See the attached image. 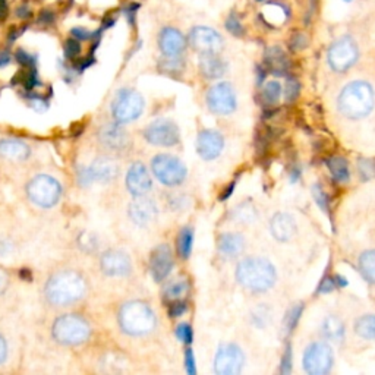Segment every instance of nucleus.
I'll return each instance as SVG.
<instances>
[{"instance_id": "nucleus-52", "label": "nucleus", "mask_w": 375, "mask_h": 375, "mask_svg": "<svg viewBox=\"0 0 375 375\" xmlns=\"http://www.w3.org/2000/svg\"><path fill=\"white\" fill-rule=\"evenodd\" d=\"M290 46L294 50H302L307 46V38H305L303 34H295L290 40Z\"/></svg>"}, {"instance_id": "nucleus-50", "label": "nucleus", "mask_w": 375, "mask_h": 375, "mask_svg": "<svg viewBox=\"0 0 375 375\" xmlns=\"http://www.w3.org/2000/svg\"><path fill=\"white\" fill-rule=\"evenodd\" d=\"M54 19H56V15H54V12L51 9H43L40 12L38 15V24H43V25H50L54 22Z\"/></svg>"}, {"instance_id": "nucleus-41", "label": "nucleus", "mask_w": 375, "mask_h": 375, "mask_svg": "<svg viewBox=\"0 0 375 375\" xmlns=\"http://www.w3.org/2000/svg\"><path fill=\"white\" fill-rule=\"evenodd\" d=\"M63 51H65L66 59H71V61L77 59L81 54V43L77 38H67L65 41Z\"/></svg>"}, {"instance_id": "nucleus-58", "label": "nucleus", "mask_w": 375, "mask_h": 375, "mask_svg": "<svg viewBox=\"0 0 375 375\" xmlns=\"http://www.w3.org/2000/svg\"><path fill=\"white\" fill-rule=\"evenodd\" d=\"M12 54L9 51H0V67H5L10 63Z\"/></svg>"}, {"instance_id": "nucleus-21", "label": "nucleus", "mask_w": 375, "mask_h": 375, "mask_svg": "<svg viewBox=\"0 0 375 375\" xmlns=\"http://www.w3.org/2000/svg\"><path fill=\"white\" fill-rule=\"evenodd\" d=\"M129 218L138 226H148L159 216L157 204L147 196L135 197V200L128 207Z\"/></svg>"}, {"instance_id": "nucleus-27", "label": "nucleus", "mask_w": 375, "mask_h": 375, "mask_svg": "<svg viewBox=\"0 0 375 375\" xmlns=\"http://www.w3.org/2000/svg\"><path fill=\"white\" fill-rule=\"evenodd\" d=\"M321 335L326 340L333 343H342L344 340V324L340 318L335 315H328L321 326Z\"/></svg>"}, {"instance_id": "nucleus-2", "label": "nucleus", "mask_w": 375, "mask_h": 375, "mask_svg": "<svg viewBox=\"0 0 375 375\" xmlns=\"http://www.w3.org/2000/svg\"><path fill=\"white\" fill-rule=\"evenodd\" d=\"M236 280L253 294H262L274 286L277 273L269 260L249 257L242 260L236 267Z\"/></svg>"}, {"instance_id": "nucleus-39", "label": "nucleus", "mask_w": 375, "mask_h": 375, "mask_svg": "<svg viewBox=\"0 0 375 375\" xmlns=\"http://www.w3.org/2000/svg\"><path fill=\"white\" fill-rule=\"evenodd\" d=\"M301 84L296 78H287L286 87H285V100L286 103H294L299 97Z\"/></svg>"}, {"instance_id": "nucleus-14", "label": "nucleus", "mask_w": 375, "mask_h": 375, "mask_svg": "<svg viewBox=\"0 0 375 375\" xmlns=\"http://www.w3.org/2000/svg\"><path fill=\"white\" fill-rule=\"evenodd\" d=\"M145 141L156 147H175L180 143L177 125L169 119H159L150 123L144 131Z\"/></svg>"}, {"instance_id": "nucleus-26", "label": "nucleus", "mask_w": 375, "mask_h": 375, "mask_svg": "<svg viewBox=\"0 0 375 375\" xmlns=\"http://www.w3.org/2000/svg\"><path fill=\"white\" fill-rule=\"evenodd\" d=\"M217 246L223 257L236 258L245 251V239L241 233H221Z\"/></svg>"}, {"instance_id": "nucleus-3", "label": "nucleus", "mask_w": 375, "mask_h": 375, "mask_svg": "<svg viewBox=\"0 0 375 375\" xmlns=\"http://www.w3.org/2000/svg\"><path fill=\"white\" fill-rule=\"evenodd\" d=\"M375 103L372 87L365 81H352L339 95V110L347 119H362L368 116Z\"/></svg>"}, {"instance_id": "nucleus-57", "label": "nucleus", "mask_w": 375, "mask_h": 375, "mask_svg": "<svg viewBox=\"0 0 375 375\" xmlns=\"http://www.w3.org/2000/svg\"><path fill=\"white\" fill-rule=\"evenodd\" d=\"M234 186H236V182H232L230 185H228L226 189H225V192L220 196V201H226V200H229V198L232 197L233 191H234Z\"/></svg>"}, {"instance_id": "nucleus-6", "label": "nucleus", "mask_w": 375, "mask_h": 375, "mask_svg": "<svg viewBox=\"0 0 375 375\" xmlns=\"http://www.w3.org/2000/svg\"><path fill=\"white\" fill-rule=\"evenodd\" d=\"M26 196L41 208H51L62 197V185L59 180L49 175H38L26 185Z\"/></svg>"}, {"instance_id": "nucleus-11", "label": "nucleus", "mask_w": 375, "mask_h": 375, "mask_svg": "<svg viewBox=\"0 0 375 375\" xmlns=\"http://www.w3.org/2000/svg\"><path fill=\"white\" fill-rule=\"evenodd\" d=\"M303 369L310 375H324L330 372L335 364V355H333L331 346L326 342L311 343L303 353Z\"/></svg>"}, {"instance_id": "nucleus-47", "label": "nucleus", "mask_w": 375, "mask_h": 375, "mask_svg": "<svg viewBox=\"0 0 375 375\" xmlns=\"http://www.w3.org/2000/svg\"><path fill=\"white\" fill-rule=\"evenodd\" d=\"M336 287L337 285H336L335 277H324L318 286V294H330V292H333Z\"/></svg>"}, {"instance_id": "nucleus-7", "label": "nucleus", "mask_w": 375, "mask_h": 375, "mask_svg": "<svg viewBox=\"0 0 375 375\" xmlns=\"http://www.w3.org/2000/svg\"><path fill=\"white\" fill-rule=\"evenodd\" d=\"M151 169L159 182L166 186L182 185L188 176L184 161L170 154L156 156L151 161Z\"/></svg>"}, {"instance_id": "nucleus-1", "label": "nucleus", "mask_w": 375, "mask_h": 375, "mask_svg": "<svg viewBox=\"0 0 375 375\" xmlns=\"http://www.w3.org/2000/svg\"><path fill=\"white\" fill-rule=\"evenodd\" d=\"M87 280L75 270L53 273L45 285V298L56 308H66L78 303L87 295Z\"/></svg>"}, {"instance_id": "nucleus-44", "label": "nucleus", "mask_w": 375, "mask_h": 375, "mask_svg": "<svg viewBox=\"0 0 375 375\" xmlns=\"http://www.w3.org/2000/svg\"><path fill=\"white\" fill-rule=\"evenodd\" d=\"M15 59L21 66H24L26 69H34L35 67V58L33 56V54H30L29 51H25L22 49L15 53Z\"/></svg>"}, {"instance_id": "nucleus-59", "label": "nucleus", "mask_w": 375, "mask_h": 375, "mask_svg": "<svg viewBox=\"0 0 375 375\" xmlns=\"http://www.w3.org/2000/svg\"><path fill=\"white\" fill-rule=\"evenodd\" d=\"M335 280H336V285L337 286H340V287H343V286H347V279H344V277H342V276H335Z\"/></svg>"}, {"instance_id": "nucleus-36", "label": "nucleus", "mask_w": 375, "mask_h": 375, "mask_svg": "<svg viewBox=\"0 0 375 375\" xmlns=\"http://www.w3.org/2000/svg\"><path fill=\"white\" fill-rule=\"evenodd\" d=\"M302 312H303V303H296L287 312H286V317H285V323H283V328L285 331L287 333V335H290L292 331H294L299 323V319L302 317Z\"/></svg>"}, {"instance_id": "nucleus-40", "label": "nucleus", "mask_w": 375, "mask_h": 375, "mask_svg": "<svg viewBox=\"0 0 375 375\" xmlns=\"http://www.w3.org/2000/svg\"><path fill=\"white\" fill-rule=\"evenodd\" d=\"M312 197H314L315 202L318 204V207L321 208V210L324 213L328 214L330 213V200L327 197L326 191L321 186H319V185H314L312 186Z\"/></svg>"}, {"instance_id": "nucleus-32", "label": "nucleus", "mask_w": 375, "mask_h": 375, "mask_svg": "<svg viewBox=\"0 0 375 375\" xmlns=\"http://www.w3.org/2000/svg\"><path fill=\"white\" fill-rule=\"evenodd\" d=\"M283 94V88L279 81H269L266 86L262 87L261 99L262 104H266L267 107H274L277 103L280 102Z\"/></svg>"}, {"instance_id": "nucleus-31", "label": "nucleus", "mask_w": 375, "mask_h": 375, "mask_svg": "<svg viewBox=\"0 0 375 375\" xmlns=\"http://www.w3.org/2000/svg\"><path fill=\"white\" fill-rule=\"evenodd\" d=\"M257 208L251 202H242L239 205H236L232 212V217L234 221L242 225H251L257 220Z\"/></svg>"}, {"instance_id": "nucleus-16", "label": "nucleus", "mask_w": 375, "mask_h": 375, "mask_svg": "<svg viewBox=\"0 0 375 375\" xmlns=\"http://www.w3.org/2000/svg\"><path fill=\"white\" fill-rule=\"evenodd\" d=\"M99 141L107 151L112 152H123L131 145L129 134L116 120L103 125L99 131Z\"/></svg>"}, {"instance_id": "nucleus-23", "label": "nucleus", "mask_w": 375, "mask_h": 375, "mask_svg": "<svg viewBox=\"0 0 375 375\" xmlns=\"http://www.w3.org/2000/svg\"><path fill=\"white\" fill-rule=\"evenodd\" d=\"M200 72L207 79H218L228 71L226 61L220 56V53H202L198 61Z\"/></svg>"}, {"instance_id": "nucleus-51", "label": "nucleus", "mask_w": 375, "mask_h": 375, "mask_svg": "<svg viewBox=\"0 0 375 375\" xmlns=\"http://www.w3.org/2000/svg\"><path fill=\"white\" fill-rule=\"evenodd\" d=\"M71 34L74 38H77L78 41H88L90 38H93V34L90 30L87 29H81V26H77V29L71 30Z\"/></svg>"}, {"instance_id": "nucleus-19", "label": "nucleus", "mask_w": 375, "mask_h": 375, "mask_svg": "<svg viewBox=\"0 0 375 375\" xmlns=\"http://www.w3.org/2000/svg\"><path fill=\"white\" fill-rule=\"evenodd\" d=\"M175 266L173 253L169 245H160L154 251L151 253L150 257V273L157 283L166 280L172 273Z\"/></svg>"}, {"instance_id": "nucleus-20", "label": "nucleus", "mask_w": 375, "mask_h": 375, "mask_svg": "<svg viewBox=\"0 0 375 375\" xmlns=\"http://www.w3.org/2000/svg\"><path fill=\"white\" fill-rule=\"evenodd\" d=\"M225 148V138L216 129H204L197 138V152L202 160H216Z\"/></svg>"}, {"instance_id": "nucleus-35", "label": "nucleus", "mask_w": 375, "mask_h": 375, "mask_svg": "<svg viewBox=\"0 0 375 375\" xmlns=\"http://www.w3.org/2000/svg\"><path fill=\"white\" fill-rule=\"evenodd\" d=\"M189 290V283L186 280H173L172 283H169L168 286L164 287L163 290V296L166 301H177V299H182Z\"/></svg>"}, {"instance_id": "nucleus-25", "label": "nucleus", "mask_w": 375, "mask_h": 375, "mask_svg": "<svg viewBox=\"0 0 375 375\" xmlns=\"http://www.w3.org/2000/svg\"><path fill=\"white\" fill-rule=\"evenodd\" d=\"M0 156L9 161H25L31 156V148L21 140L8 138L0 140Z\"/></svg>"}, {"instance_id": "nucleus-46", "label": "nucleus", "mask_w": 375, "mask_h": 375, "mask_svg": "<svg viewBox=\"0 0 375 375\" xmlns=\"http://www.w3.org/2000/svg\"><path fill=\"white\" fill-rule=\"evenodd\" d=\"M169 205L172 210L175 212H179V210H184V208L189 204V200L182 196V193H172V196H169Z\"/></svg>"}, {"instance_id": "nucleus-8", "label": "nucleus", "mask_w": 375, "mask_h": 375, "mask_svg": "<svg viewBox=\"0 0 375 375\" xmlns=\"http://www.w3.org/2000/svg\"><path fill=\"white\" fill-rule=\"evenodd\" d=\"M143 95L131 88L120 90L112 103V115L118 123H129L136 120L144 112Z\"/></svg>"}, {"instance_id": "nucleus-4", "label": "nucleus", "mask_w": 375, "mask_h": 375, "mask_svg": "<svg viewBox=\"0 0 375 375\" xmlns=\"http://www.w3.org/2000/svg\"><path fill=\"white\" fill-rule=\"evenodd\" d=\"M119 326L123 333L134 337L147 336L156 328V314L143 301H129L119 311Z\"/></svg>"}, {"instance_id": "nucleus-49", "label": "nucleus", "mask_w": 375, "mask_h": 375, "mask_svg": "<svg viewBox=\"0 0 375 375\" xmlns=\"http://www.w3.org/2000/svg\"><path fill=\"white\" fill-rule=\"evenodd\" d=\"M282 374H290L292 371V347L290 344H287L283 359H282Z\"/></svg>"}, {"instance_id": "nucleus-45", "label": "nucleus", "mask_w": 375, "mask_h": 375, "mask_svg": "<svg viewBox=\"0 0 375 375\" xmlns=\"http://www.w3.org/2000/svg\"><path fill=\"white\" fill-rule=\"evenodd\" d=\"M186 311H188V305L182 299L172 301L169 305V317L172 318L182 317L184 314H186Z\"/></svg>"}, {"instance_id": "nucleus-30", "label": "nucleus", "mask_w": 375, "mask_h": 375, "mask_svg": "<svg viewBox=\"0 0 375 375\" xmlns=\"http://www.w3.org/2000/svg\"><path fill=\"white\" fill-rule=\"evenodd\" d=\"M358 264L364 279L368 283L375 285V249H368V251L360 254Z\"/></svg>"}, {"instance_id": "nucleus-12", "label": "nucleus", "mask_w": 375, "mask_h": 375, "mask_svg": "<svg viewBox=\"0 0 375 375\" xmlns=\"http://www.w3.org/2000/svg\"><path fill=\"white\" fill-rule=\"evenodd\" d=\"M207 106L210 112L220 116L233 113L238 106L236 93L229 82H217L207 91Z\"/></svg>"}, {"instance_id": "nucleus-55", "label": "nucleus", "mask_w": 375, "mask_h": 375, "mask_svg": "<svg viewBox=\"0 0 375 375\" xmlns=\"http://www.w3.org/2000/svg\"><path fill=\"white\" fill-rule=\"evenodd\" d=\"M8 358V343L5 337L0 335V364H3Z\"/></svg>"}, {"instance_id": "nucleus-28", "label": "nucleus", "mask_w": 375, "mask_h": 375, "mask_svg": "<svg viewBox=\"0 0 375 375\" xmlns=\"http://www.w3.org/2000/svg\"><path fill=\"white\" fill-rule=\"evenodd\" d=\"M264 63H266V67L269 69L270 72L277 74V75H285L287 67H289V62L283 50H280L279 47H273L267 51L266 59H264Z\"/></svg>"}, {"instance_id": "nucleus-13", "label": "nucleus", "mask_w": 375, "mask_h": 375, "mask_svg": "<svg viewBox=\"0 0 375 375\" xmlns=\"http://www.w3.org/2000/svg\"><path fill=\"white\" fill-rule=\"evenodd\" d=\"M188 45L197 53H220L225 47V38L212 26L197 25L189 31Z\"/></svg>"}, {"instance_id": "nucleus-22", "label": "nucleus", "mask_w": 375, "mask_h": 375, "mask_svg": "<svg viewBox=\"0 0 375 375\" xmlns=\"http://www.w3.org/2000/svg\"><path fill=\"white\" fill-rule=\"evenodd\" d=\"M127 188L134 197H143L152 188V179L143 163H134L127 173Z\"/></svg>"}, {"instance_id": "nucleus-33", "label": "nucleus", "mask_w": 375, "mask_h": 375, "mask_svg": "<svg viewBox=\"0 0 375 375\" xmlns=\"http://www.w3.org/2000/svg\"><path fill=\"white\" fill-rule=\"evenodd\" d=\"M355 333L365 340H375V315L367 314L356 319Z\"/></svg>"}, {"instance_id": "nucleus-9", "label": "nucleus", "mask_w": 375, "mask_h": 375, "mask_svg": "<svg viewBox=\"0 0 375 375\" xmlns=\"http://www.w3.org/2000/svg\"><path fill=\"white\" fill-rule=\"evenodd\" d=\"M359 47L351 35H343L336 40L328 49L327 61L335 72L343 74L358 62Z\"/></svg>"}, {"instance_id": "nucleus-53", "label": "nucleus", "mask_w": 375, "mask_h": 375, "mask_svg": "<svg viewBox=\"0 0 375 375\" xmlns=\"http://www.w3.org/2000/svg\"><path fill=\"white\" fill-rule=\"evenodd\" d=\"M8 287H9V274L3 269H0V295H3Z\"/></svg>"}, {"instance_id": "nucleus-56", "label": "nucleus", "mask_w": 375, "mask_h": 375, "mask_svg": "<svg viewBox=\"0 0 375 375\" xmlns=\"http://www.w3.org/2000/svg\"><path fill=\"white\" fill-rule=\"evenodd\" d=\"M9 15V6L6 0H0V21H5Z\"/></svg>"}, {"instance_id": "nucleus-43", "label": "nucleus", "mask_w": 375, "mask_h": 375, "mask_svg": "<svg viewBox=\"0 0 375 375\" xmlns=\"http://www.w3.org/2000/svg\"><path fill=\"white\" fill-rule=\"evenodd\" d=\"M176 336L180 342H184L186 344H191L193 342V331H192L191 326L186 323H182V324L177 326Z\"/></svg>"}, {"instance_id": "nucleus-5", "label": "nucleus", "mask_w": 375, "mask_h": 375, "mask_svg": "<svg viewBox=\"0 0 375 375\" xmlns=\"http://www.w3.org/2000/svg\"><path fill=\"white\" fill-rule=\"evenodd\" d=\"M53 339L65 346H78L86 343L91 336V326L87 319L77 314L59 317L51 327Z\"/></svg>"}, {"instance_id": "nucleus-48", "label": "nucleus", "mask_w": 375, "mask_h": 375, "mask_svg": "<svg viewBox=\"0 0 375 375\" xmlns=\"http://www.w3.org/2000/svg\"><path fill=\"white\" fill-rule=\"evenodd\" d=\"M185 367H186L188 374L196 375V372H197V368H196V355H193V352L191 349H186V352H185Z\"/></svg>"}, {"instance_id": "nucleus-42", "label": "nucleus", "mask_w": 375, "mask_h": 375, "mask_svg": "<svg viewBox=\"0 0 375 375\" xmlns=\"http://www.w3.org/2000/svg\"><path fill=\"white\" fill-rule=\"evenodd\" d=\"M225 25H226V30H228L230 34H233L234 37H242L244 33H245L244 25H242V22H241V19H239L238 17H236V15H233V13H232V15L228 17Z\"/></svg>"}, {"instance_id": "nucleus-15", "label": "nucleus", "mask_w": 375, "mask_h": 375, "mask_svg": "<svg viewBox=\"0 0 375 375\" xmlns=\"http://www.w3.org/2000/svg\"><path fill=\"white\" fill-rule=\"evenodd\" d=\"M245 364V356L238 344H223L214 356V372L218 375L239 374Z\"/></svg>"}, {"instance_id": "nucleus-34", "label": "nucleus", "mask_w": 375, "mask_h": 375, "mask_svg": "<svg viewBox=\"0 0 375 375\" xmlns=\"http://www.w3.org/2000/svg\"><path fill=\"white\" fill-rule=\"evenodd\" d=\"M192 245H193V232L189 228L180 229L176 241L177 255L182 260H188L192 253Z\"/></svg>"}, {"instance_id": "nucleus-60", "label": "nucleus", "mask_w": 375, "mask_h": 375, "mask_svg": "<svg viewBox=\"0 0 375 375\" xmlns=\"http://www.w3.org/2000/svg\"><path fill=\"white\" fill-rule=\"evenodd\" d=\"M343 2H346V3H351V2H353V0H343Z\"/></svg>"}, {"instance_id": "nucleus-24", "label": "nucleus", "mask_w": 375, "mask_h": 375, "mask_svg": "<svg viewBox=\"0 0 375 375\" xmlns=\"http://www.w3.org/2000/svg\"><path fill=\"white\" fill-rule=\"evenodd\" d=\"M273 238L279 242H289L296 234V221L287 213H277L270 221Z\"/></svg>"}, {"instance_id": "nucleus-37", "label": "nucleus", "mask_w": 375, "mask_h": 375, "mask_svg": "<svg viewBox=\"0 0 375 375\" xmlns=\"http://www.w3.org/2000/svg\"><path fill=\"white\" fill-rule=\"evenodd\" d=\"M160 69L161 72L168 74V75H176V74H182L185 69V62L182 58H163L160 62Z\"/></svg>"}, {"instance_id": "nucleus-17", "label": "nucleus", "mask_w": 375, "mask_h": 375, "mask_svg": "<svg viewBox=\"0 0 375 375\" xmlns=\"http://www.w3.org/2000/svg\"><path fill=\"white\" fill-rule=\"evenodd\" d=\"M100 269L109 277H125L132 271L131 257L120 249H109L102 254Z\"/></svg>"}, {"instance_id": "nucleus-10", "label": "nucleus", "mask_w": 375, "mask_h": 375, "mask_svg": "<svg viewBox=\"0 0 375 375\" xmlns=\"http://www.w3.org/2000/svg\"><path fill=\"white\" fill-rule=\"evenodd\" d=\"M119 176V164L115 159L102 156L97 157L88 168H79L78 182L81 186H88L93 182L110 184Z\"/></svg>"}, {"instance_id": "nucleus-18", "label": "nucleus", "mask_w": 375, "mask_h": 375, "mask_svg": "<svg viewBox=\"0 0 375 375\" xmlns=\"http://www.w3.org/2000/svg\"><path fill=\"white\" fill-rule=\"evenodd\" d=\"M188 38L175 26H166L159 34V49L163 58H182Z\"/></svg>"}, {"instance_id": "nucleus-29", "label": "nucleus", "mask_w": 375, "mask_h": 375, "mask_svg": "<svg viewBox=\"0 0 375 375\" xmlns=\"http://www.w3.org/2000/svg\"><path fill=\"white\" fill-rule=\"evenodd\" d=\"M326 164L330 170L331 177L335 179L336 182H339V184L349 182L351 172H349V163H347L346 159L335 156V157H330L328 160H326Z\"/></svg>"}, {"instance_id": "nucleus-38", "label": "nucleus", "mask_w": 375, "mask_h": 375, "mask_svg": "<svg viewBox=\"0 0 375 375\" xmlns=\"http://www.w3.org/2000/svg\"><path fill=\"white\" fill-rule=\"evenodd\" d=\"M358 173L362 180L375 177V159H359L356 163Z\"/></svg>"}, {"instance_id": "nucleus-54", "label": "nucleus", "mask_w": 375, "mask_h": 375, "mask_svg": "<svg viewBox=\"0 0 375 375\" xmlns=\"http://www.w3.org/2000/svg\"><path fill=\"white\" fill-rule=\"evenodd\" d=\"M31 15H33V12H31V9H30L29 5H21V6H18V9H17V17L19 19H29V18H31Z\"/></svg>"}]
</instances>
